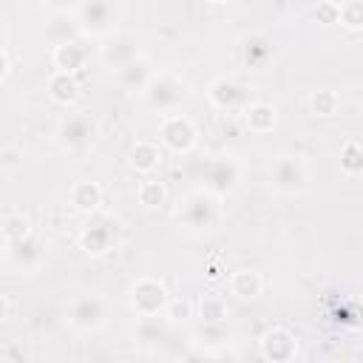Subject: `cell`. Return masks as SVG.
Listing matches in <instances>:
<instances>
[{"label":"cell","instance_id":"obj_1","mask_svg":"<svg viewBox=\"0 0 363 363\" xmlns=\"http://www.w3.org/2000/svg\"><path fill=\"white\" fill-rule=\"evenodd\" d=\"M179 224L187 233H196V235H204V233L218 230V224H221V199L213 196V193H207V190L190 193L182 201Z\"/></svg>","mask_w":363,"mask_h":363},{"label":"cell","instance_id":"obj_2","mask_svg":"<svg viewBox=\"0 0 363 363\" xmlns=\"http://www.w3.org/2000/svg\"><path fill=\"white\" fill-rule=\"evenodd\" d=\"M96 136H99V122L91 113H85V111L68 113L57 125V142H60V147L65 153H74V156L91 150L94 142H96Z\"/></svg>","mask_w":363,"mask_h":363},{"label":"cell","instance_id":"obj_3","mask_svg":"<svg viewBox=\"0 0 363 363\" xmlns=\"http://www.w3.org/2000/svg\"><path fill=\"white\" fill-rule=\"evenodd\" d=\"M309 184V167L298 153H281L269 164V187L278 196H298Z\"/></svg>","mask_w":363,"mask_h":363},{"label":"cell","instance_id":"obj_4","mask_svg":"<svg viewBox=\"0 0 363 363\" xmlns=\"http://www.w3.org/2000/svg\"><path fill=\"white\" fill-rule=\"evenodd\" d=\"M201 182H204V190L224 199V196H233L241 184V162L230 153L224 156H216L204 164L201 170Z\"/></svg>","mask_w":363,"mask_h":363},{"label":"cell","instance_id":"obj_5","mask_svg":"<svg viewBox=\"0 0 363 363\" xmlns=\"http://www.w3.org/2000/svg\"><path fill=\"white\" fill-rule=\"evenodd\" d=\"M184 82L176 74H153V79L142 91V99L156 113H176V108L184 102Z\"/></svg>","mask_w":363,"mask_h":363},{"label":"cell","instance_id":"obj_6","mask_svg":"<svg viewBox=\"0 0 363 363\" xmlns=\"http://www.w3.org/2000/svg\"><path fill=\"white\" fill-rule=\"evenodd\" d=\"M159 139L170 153L184 156L199 145V128L184 113H164V119L159 125Z\"/></svg>","mask_w":363,"mask_h":363},{"label":"cell","instance_id":"obj_7","mask_svg":"<svg viewBox=\"0 0 363 363\" xmlns=\"http://www.w3.org/2000/svg\"><path fill=\"white\" fill-rule=\"evenodd\" d=\"M116 235H119L116 221L111 216H99V210H96L94 218L79 230V250L99 258L116 247Z\"/></svg>","mask_w":363,"mask_h":363},{"label":"cell","instance_id":"obj_8","mask_svg":"<svg viewBox=\"0 0 363 363\" xmlns=\"http://www.w3.org/2000/svg\"><path fill=\"white\" fill-rule=\"evenodd\" d=\"M128 301H130V309L136 315H164L170 295L159 278H139L130 284Z\"/></svg>","mask_w":363,"mask_h":363},{"label":"cell","instance_id":"obj_9","mask_svg":"<svg viewBox=\"0 0 363 363\" xmlns=\"http://www.w3.org/2000/svg\"><path fill=\"white\" fill-rule=\"evenodd\" d=\"M105 318H108V303L99 295H77L68 303V323L77 332H85V335L96 332L105 326Z\"/></svg>","mask_w":363,"mask_h":363},{"label":"cell","instance_id":"obj_10","mask_svg":"<svg viewBox=\"0 0 363 363\" xmlns=\"http://www.w3.org/2000/svg\"><path fill=\"white\" fill-rule=\"evenodd\" d=\"M207 99L218 111H244L250 105V88L235 77H216L207 85Z\"/></svg>","mask_w":363,"mask_h":363},{"label":"cell","instance_id":"obj_11","mask_svg":"<svg viewBox=\"0 0 363 363\" xmlns=\"http://www.w3.org/2000/svg\"><path fill=\"white\" fill-rule=\"evenodd\" d=\"M82 34H94V37H105L113 31V20H116V9L111 0H82V6L74 11Z\"/></svg>","mask_w":363,"mask_h":363},{"label":"cell","instance_id":"obj_12","mask_svg":"<svg viewBox=\"0 0 363 363\" xmlns=\"http://www.w3.org/2000/svg\"><path fill=\"white\" fill-rule=\"evenodd\" d=\"M6 258L17 272L28 275V272L40 269V264L45 258V244L31 233V235H26V238H20L14 244H6Z\"/></svg>","mask_w":363,"mask_h":363},{"label":"cell","instance_id":"obj_13","mask_svg":"<svg viewBox=\"0 0 363 363\" xmlns=\"http://www.w3.org/2000/svg\"><path fill=\"white\" fill-rule=\"evenodd\" d=\"M295 354H298V340H295V335L289 329L272 326V329L264 332V337H261V357L264 360L289 363V360H295Z\"/></svg>","mask_w":363,"mask_h":363},{"label":"cell","instance_id":"obj_14","mask_svg":"<svg viewBox=\"0 0 363 363\" xmlns=\"http://www.w3.org/2000/svg\"><path fill=\"white\" fill-rule=\"evenodd\" d=\"M99 57H102V62H105L111 71H116V68H122V65H128L130 60L139 57V43H136V37H130V34H113V37H108V43L102 45Z\"/></svg>","mask_w":363,"mask_h":363},{"label":"cell","instance_id":"obj_15","mask_svg":"<svg viewBox=\"0 0 363 363\" xmlns=\"http://www.w3.org/2000/svg\"><path fill=\"white\" fill-rule=\"evenodd\" d=\"M238 60L247 68H264L272 60V40L267 34H261V31L244 34L238 40Z\"/></svg>","mask_w":363,"mask_h":363},{"label":"cell","instance_id":"obj_16","mask_svg":"<svg viewBox=\"0 0 363 363\" xmlns=\"http://www.w3.org/2000/svg\"><path fill=\"white\" fill-rule=\"evenodd\" d=\"M113 79H116V85H119L122 91H128V94H142V91L147 88V82L153 79V68H150V62H147L145 57H136V60H130L128 65L116 68V71H113Z\"/></svg>","mask_w":363,"mask_h":363},{"label":"cell","instance_id":"obj_17","mask_svg":"<svg viewBox=\"0 0 363 363\" xmlns=\"http://www.w3.org/2000/svg\"><path fill=\"white\" fill-rule=\"evenodd\" d=\"M170 320L164 315H136L133 326V343L139 346H159L162 340L170 337Z\"/></svg>","mask_w":363,"mask_h":363},{"label":"cell","instance_id":"obj_18","mask_svg":"<svg viewBox=\"0 0 363 363\" xmlns=\"http://www.w3.org/2000/svg\"><path fill=\"white\" fill-rule=\"evenodd\" d=\"M51 62H54V71L79 74L88 65V48L82 45V40H71V43L54 45L51 48Z\"/></svg>","mask_w":363,"mask_h":363},{"label":"cell","instance_id":"obj_19","mask_svg":"<svg viewBox=\"0 0 363 363\" xmlns=\"http://www.w3.org/2000/svg\"><path fill=\"white\" fill-rule=\"evenodd\" d=\"M45 91H48V99H51V102H57V105L68 108V105H74V102H77V96H79L82 85H79V77H77V74L54 71V74L48 77V82H45Z\"/></svg>","mask_w":363,"mask_h":363},{"label":"cell","instance_id":"obj_20","mask_svg":"<svg viewBox=\"0 0 363 363\" xmlns=\"http://www.w3.org/2000/svg\"><path fill=\"white\" fill-rule=\"evenodd\" d=\"M68 204L77 213L94 216L99 210V204H102V187L96 182H91V179H77L71 184V190H68Z\"/></svg>","mask_w":363,"mask_h":363},{"label":"cell","instance_id":"obj_21","mask_svg":"<svg viewBox=\"0 0 363 363\" xmlns=\"http://www.w3.org/2000/svg\"><path fill=\"white\" fill-rule=\"evenodd\" d=\"M79 34H82V26H79L77 14L51 11V20L45 23V40H48L51 45H62V43L79 40Z\"/></svg>","mask_w":363,"mask_h":363},{"label":"cell","instance_id":"obj_22","mask_svg":"<svg viewBox=\"0 0 363 363\" xmlns=\"http://www.w3.org/2000/svg\"><path fill=\"white\" fill-rule=\"evenodd\" d=\"M128 164L130 170L142 173V176H150L159 164H162V147L156 142H147V139H139L130 145L128 150Z\"/></svg>","mask_w":363,"mask_h":363},{"label":"cell","instance_id":"obj_23","mask_svg":"<svg viewBox=\"0 0 363 363\" xmlns=\"http://www.w3.org/2000/svg\"><path fill=\"white\" fill-rule=\"evenodd\" d=\"M241 113H244V122H247L250 133H258V136L272 133L275 125H278V111L269 102H250Z\"/></svg>","mask_w":363,"mask_h":363},{"label":"cell","instance_id":"obj_24","mask_svg":"<svg viewBox=\"0 0 363 363\" xmlns=\"http://www.w3.org/2000/svg\"><path fill=\"white\" fill-rule=\"evenodd\" d=\"M230 292L238 301H255L264 292V278L255 269H235L230 275Z\"/></svg>","mask_w":363,"mask_h":363},{"label":"cell","instance_id":"obj_25","mask_svg":"<svg viewBox=\"0 0 363 363\" xmlns=\"http://www.w3.org/2000/svg\"><path fill=\"white\" fill-rule=\"evenodd\" d=\"M227 315H230V309H227L224 298H218V295H201L196 303V318L201 323H224Z\"/></svg>","mask_w":363,"mask_h":363},{"label":"cell","instance_id":"obj_26","mask_svg":"<svg viewBox=\"0 0 363 363\" xmlns=\"http://www.w3.org/2000/svg\"><path fill=\"white\" fill-rule=\"evenodd\" d=\"M136 199H139L142 207L156 210V207H162V204L167 201V184L159 182V179H145V182H139V187H136Z\"/></svg>","mask_w":363,"mask_h":363},{"label":"cell","instance_id":"obj_27","mask_svg":"<svg viewBox=\"0 0 363 363\" xmlns=\"http://www.w3.org/2000/svg\"><path fill=\"white\" fill-rule=\"evenodd\" d=\"M337 164H340V173L346 176H360L363 173V142L357 139H349L340 153H337Z\"/></svg>","mask_w":363,"mask_h":363},{"label":"cell","instance_id":"obj_28","mask_svg":"<svg viewBox=\"0 0 363 363\" xmlns=\"http://www.w3.org/2000/svg\"><path fill=\"white\" fill-rule=\"evenodd\" d=\"M309 111L315 116H335L340 111V96L332 88H315L309 94Z\"/></svg>","mask_w":363,"mask_h":363},{"label":"cell","instance_id":"obj_29","mask_svg":"<svg viewBox=\"0 0 363 363\" xmlns=\"http://www.w3.org/2000/svg\"><path fill=\"white\" fill-rule=\"evenodd\" d=\"M0 233H3V244H14V241L31 235V221H28L26 213H6L3 224H0Z\"/></svg>","mask_w":363,"mask_h":363},{"label":"cell","instance_id":"obj_30","mask_svg":"<svg viewBox=\"0 0 363 363\" xmlns=\"http://www.w3.org/2000/svg\"><path fill=\"white\" fill-rule=\"evenodd\" d=\"M227 329L224 323H201V329L193 335V340L199 346H218V343H227Z\"/></svg>","mask_w":363,"mask_h":363},{"label":"cell","instance_id":"obj_31","mask_svg":"<svg viewBox=\"0 0 363 363\" xmlns=\"http://www.w3.org/2000/svg\"><path fill=\"white\" fill-rule=\"evenodd\" d=\"M340 26L357 31L363 28V0H343L340 3Z\"/></svg>","mask_w":363,"mask_h":363},{"label":"cell","instance_id":"obj_32","mask_svg":"<svg viewBox=\"0 0 363 363\" xmlns=\"http://www.w3.org/2000/svg\"><path fill=\"white\" fill-rule=\"evenodd\" d=\"M193 301H187V298H170V303H167V309H164V318L170 320V323H182V320H187V318H193Z\"/></svg>","mask_w":363,"mask_h":363},{"label":"cell","instance_id":"obj_33","mask_svg":"<svg viewBox=\"0 0 363 363\" xmlns=\"http://www.w3.org/2000/svg\"><path fill=\"white\" fill-rule=\"evenodd\" d=\"M312 17L320 23V26H335L340 23V3L337 0H320L312 11Z\"/></svg>","mask_w":363,"mask_h":363},{"label":"cell","instance_id":"obj_34","mask_svg":"<svg viewBox=\"0 0 363 363\" xmlns=\"http://www.w3.org/2000/svg\"><path fill=\"white\" fill-rule=\"evenodd\" d=\"M20 159H23V150H20V147H14V145L3 147V153H0V164H3V170L17 167V164H20Z\"/></svg>","mask_w":363,"mask_h":363},{"label":"cell","instance_id":"obj_35","mask_svg":"<svg viewBox=\"0 0 363 363\" xmlns=\"http://www.w3.org/2000/svg\"><path fill=\"white\" fill-rule=\"evenodd\" d=\"M79 6H82V0H48V9L51 11H68V14H74Z\"/></svg>","mask_w":363,"mask_h":363},{"label":"cell","instance_id":"obj_36","mask_svg":"<svg viewBox=\"0 0 363 363\" xmlns=\"http://www.w3.org/2000/svg\"><path fill=\"white\" fill-rule=\"evenodd\" d=\"M11 318V295H0V320Z\"/></svg>","mask_w":363,"mask_h":363},{"label":"cell","instance_id":"obj_37","mask_svg":"<svg viewBox=\"0 0 363 363\" xmlns=\"http://www.w3.org/2000/svg\"><path fill=\"white\" fill-rule=\"evenodd\" d=\"M9 74H11V51H9V45H3V71H0V77L9 79Z\"/></svg>","mask_w":363,"mask_h":363},{"label":"cell","instance_id":"obj_38","mask_svg":"<svg viewBox=\"0 0 363 363\" xmlns=\"http://www.w3.org/2000/svg\"><path fill=\"white\" fill-rule=\"evenodd\" d=\"M207 3H216V6H224V3H230V0H207Z\"/></svg>","mask_w":363,"mask_h":363},{"label":"cell","instance_id":"obj_39","mask_svg":"<svg viewBox=\"0 0 363 363\" xmlns=\"http://www.w3.org/2000/svg\"><path fill=\"white\" fill-rule=\"evenodd\" d=\"M337 3H343V0H337Z\"/></svg>","mask_w":363,"mask_h":363}]
</instances>
